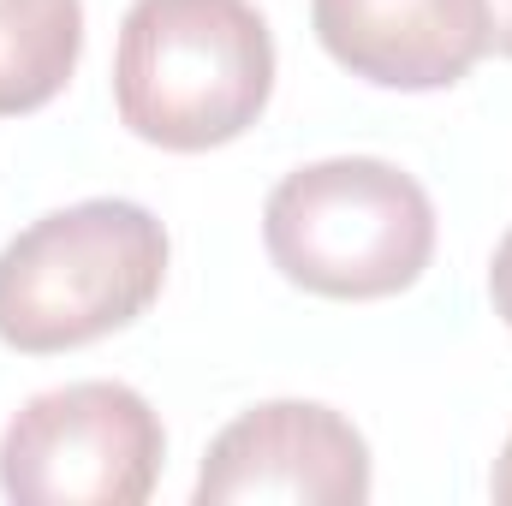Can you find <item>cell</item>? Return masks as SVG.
<instances>
[{
    "mask_svg": "<svg viewBox=\"0 0 512 506\" xmlns=\"http://www.w3.org/2000/svg\"><path fill=\"white\" fill-rule=\"evenodd\" d=\"M274 36L251 0H137L114 48V102L143 143L197 155L256 126Z\"/></svg>",
    "mask_w": 512,
    "mask_h": 506,
    "instance_id": "6da1fadb",
    "label": "cell"
},
{
    "mask_svg": "<svg viewBox=\"0 0 512 506\" xmlns=\"http://www.w3.org/2000/svg\"><path fill=\"white\" fill-rule=\"evenodd\" d=\"M167 280V233L143 203L90 197L0 251V340L48 358L137 322Z\"/></svg>",
    "mask_w": 512,
    "mask_h": 506,
    "instance_id": "7a4b0ae2",
    "label": "cell"
},
{
    "mask_svg": "<svg viewBox=\"0 0 512 506\" xmlns=\"http://www.w3.org/2000/svg\"><path fill=\"white\" fill-rule=\"evenodd\" d=\"M262 245L304 292L393 298L435 256V203L411 173L376 155L310 161L268 191Z\"/></svg>",
    "mask_w": 512,
    "mask_h": 506,
    "instance_id": "3957f363",
    "label": "cell"
},
{
    "mask_svg": "<svg viewBox=\"0 0 512 506\" xmlns=\"http://www.w3.org/2000/svg\"><path fill=\"white\" fill-rule=\"evenodd\" d=\"M161 417L126 381L36 393L0 435V489L18 506H137L161 477Z\"/></svg>",
    "mask_w": 512,
    "mask_h": 506,
    "instance_id": "277c9868",
    "label": "cell"
},
{
    "mask_svg": "<svg viewBox=\"0 0 512 506\" xmlns=\"http://www.w3.org/2000/svg\"><path fill=\"white\" fill-rule=\"evenodd\" d=\"M239 501L358 506L370 501V447L334 405H256L215 435L197 477V506Z\"/></svg>",
    "mask_w": 512,
    "mask_h": 506,
    "instance_id": "5b68a950",
    "label": "cell"
},
{
    "mask_svg": "<svg viewBox=\"0 0 512 506\" xmlns=\"http://www.w3.org/2000/svg\"><path fill=\"white\" fill-rule=\"evenodd\" d=\"M322 48L382 90H447L489 54L483 0H310Z\"/></svg>",
    "mask_w": 512,
    "mask_h": 506,
    "instance_id": "8992f818",
    "label": "cell"
},
{
    "mask_svg": "<svg viewBox=\"0 0 512 506\" xmlns=\"http://www.w3.org/2000/svg\"><path fill=\"white\" fill-rule=\"evenodd\" d=\"M84 54V0H0V114L54 102Z\"/></svg>",
    "mask_w": 512,
    "mask_h": 506,
    "instance_id": "52a82bcc",
    "label": "cell"
},
{
    "mask_svg": "<svg viewBox=\"0 0 512 506\" xmlns=\"http://www.w3.org/2000/svg\"><path fill=\"white\" fill-rule=\"evenodd\" d=\"M489 298H495V316L512 328V233L495 245V262H489Z\"/></svg>",
    "mask_w": 512,
    "mask_h": 506,
    "instance_id": "ba28073f",
    "label": "cell"
},
{
    "mask_svg": "<svg viewBox=\"0 0 512 506\" xmlns=\"http://www.w3.org/2000/svg\"><path fill=\"white\" fill-rule=\"evenodd\" d=\"M489 6V48L512 60V0H483Z\"/></svg>",
    "mask_w": 512,
    "mask_h": 506,
    "instance_id": "9c48e42d",
    "label": "cell"
},
{
    "mask_svg": "<svg viewBox=\"0 0 512 506\" xmlns=\"http://www.w3.org/2000/svg\"><path fill=\"white\" fill-rule=\"evenodd\" d=\"M495 501L512 506V435H507V447H501V459H495Z\"/></svg>",
    "mask_w": 512,
    "mask_h": 506,
    "instance_id": "30bf717a",
    "label": "cell"
}]
</instances>
